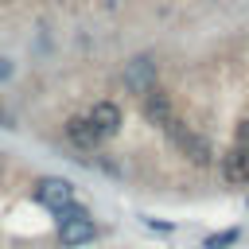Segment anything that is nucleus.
I'll return each instance as SVG.
<instances>
[{
    "mask_svg": "<svg viewBox=\"0 0 249 249\" xmlns=\"http://www.w3.org/2000/svg\"><path fill=\"white\" fill-rule=\"evenodd\" d=\"M86 117L93 121V128H97V136H101V140H105V136H117V132H121V121H124V113H121V105H117V101H97Z\"/></svg>",
    "mask_w": 249,
    "mask_h": 249,
    "instance_id": "nucleus-6",
    "label": "nucleus"
},
{
    "mask_svg": "<svg viewBox=\"0 0 249 249\" xmlns=\"http://www.w3.org/2000/svg\"><path fill=\"white\" fill-rule=\"evenodd\" d=\"M35 198H39L47 210L62 214V210H70V206H74V187H70V179L47 175V179H39V183H35Z\"/></svg>",
    "mask_w": 249,
    "mask_h": 249,
    "instance_id": "nucleus-3",
    "label": "nucleus"
},
{
    "mask_svg": "<svg viewBox=\"0 0 249 249\" xmlns=\"http://www.w3.org/2000/svg\"><path fill=\"white\" fill-rule=\"evenodd\" d=\"M163 132H167V140H171V144H175V148H179V152H183L191 163H202V167H206V163L214 160V156H210V140H206V136H198L191 124H183V121H171Z\"/></svg>",
    "mask_w": 249,
    "mask_h": 249,
    "instance_id": "nucleus-1",
    "label": "nucleus"
},
{
    "mask_svg": "<svg viewBox=\"0 0 249 249\" xmlns=\"http://www.w3.org/2000/svg\"><path fill=\"white\" fill-rule=\"evenodd\" d=\"M124 86L140 97V93H148L152 86H156V62L148 58V54H136V58H128V66H124Z\"/></svg>",
    "mask_w": 249,
    "mask_h": 249,
    "instance_id": "nucleus-5",
    "label": "nucleus"
},
{
    "mask_svg": "<svg viewBox=\"0 0 249 249\" xmlns=\"http://www.w3.org/2000/svg\"><path fill=\"white\" fill-rule=\"evenodd\" d=\"M8 74H12V62H8V58H0V78H8Z\"/></svg>",
    "mask_w": 249,
    "mask_h": 249,
    "instance_id": "nucleus-11",
    "label": "nucleus"
},
{
    "mask_svg": "<svg viewBox=\"0 0 249 249\" xmlns=\"http://www.w3.org/2000/svg\"><path fill=\"white\" fill-rule=\"evenodd\" d=\"M62 128H66V140H70L74 148H86V152H89V148H97V144H101V136H97V128H93V121H89L86 113L66 117V124H62Z\"/></svg>",
    "mask_w": 249,
    "mask_h": 249,
    "instance_id": "nucleus-7",
    "label": "nucleus"
},
{
    "mask_svg": "<svg viewBox=\"0 0 249 249\" xmlns=\"http://www.w3.org/2000/svg\"><path fill=\"white\" fill-rule=\"evenodd\" d=\"M237 148H249V117L237 124Z\"/></svg>",
    "mask_w": 249,
    "mask_h": 249,
    "instance_id": "nucleus-10",
    "label": "nucleus"
},
{
    "mask_svg": "<svg viewBox=\"0 0 249 249\" xmlns=\"http://www.w3.org/2000/svg\"><path fill=\"white\" fill-rule=\"evenodd\" d=\"M97 237V226H93V218L86 214V210H62L58 214V241L62 245H70V249H78V245H86V241H93Z\"/></svg>",
    "mask_w": 249,
    "mask_h": 249,
    "instance_id": "nucleus-2",
    "label": "nucleus"
},
{
    "mask_svg": "<svg viewBox=\"0 0 249 249\" xmlns=\"http://www.w3.org/2000/svg\"><path fill=\"white\" fill-rule=\"evenodd\" d=\"M140 113H144V121L152 124V128H167L175 117H171V93L167 89H160V86H152L148 93H140Z\"/></svg>",
    "mask_w": 249,
    "mask_h": 249,
    "instance_id": "nucleus-4",
    "label": "nucleus"
},
{
    "mask_svg": "<svg viewBox=\"0 0 249 249\" xmlns=\"http://www.w3.org/2000/svg\"><path fill=\"white\" fill-rule=\"evenodd\" d=\"M222 175H226V183H233V187H241V183H249V148H230L226 156H222Z\"/></svg>",
    "mask_w": 249,
    "mask_h": 249,
    "instance_id": "nucleus-8",
    "label": "nucleus"
},
{
    "mask_svg": "<svg viewBox=\"0 0 249 249\" xmlns=\"http://www.w3.org/2000/svg\"><path fill=\"white\" fill-rule=\"evenodd\" d=\"M237 237H241L237 230H222V233H210V237H202V249H230Z\"/></svg>",
    "mask_w": 249,
    "mask_h": 249,
    "instance_id": "nucleus-9",
    "label": "nucleus"
}]
</instances>
